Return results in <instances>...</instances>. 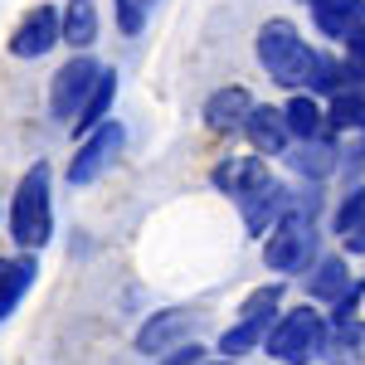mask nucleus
<instances>
[{
  "label": "nucleus",
  "mask_w": 365,
  "mask_h": 365,
  "mask_svg": "<svg viewBox=\"0 0 365 365\" xmlns=\"http://www.w3.org/2000/svg\"><path fill=\"white\" fill-rule=\"evenodd\" d=\"M258 63L268 68V78L282 88H312V68H317V54L302 44L297 25L287 20H268L258 29Z\"/></svg>",
  "instance_id": "obj_1"
},
{
  "label": "nucleus",
  "mask_w": 365,
  "mask_h": 365,
  "mask_svg": "<svg viewBox=\"0 0 365 365\" xmlns=\"http://www.w3.org/2000/svg\"><path fill=\"white\" fill-rule=\"evenodd\" d=\"M10 234L20 249H44L49 234H54V215H49V166L34 161L15 190V205H10Z\"/></svg>",
  "instance_id": "obj_2"
},
{
  "label": "nucleus",
  "mask_w": 365,
  "mask_h": 365,
  "mask_svg": "<svg viewBox=\"0 0 365 365\" xmlns=\"http://www.w3.org/2000/svg\"><path fill=\"white\" fill-rule=\"evenodd\" d=\"M317 351H327V322H322V312H312V307L287 312L278 327L268 331V356L273 361L307 365Z\"/></svg>",
  "instance_id": "obj_3"
},
{
  "label": "nucleus",
  "mask_w": 365,
  "mask_h": 365,
  "mask_svg": "<svg viewBox=\"0 0 365 365\" xmlns=\"http://www.w3.org/2000/svg\"><path fill=\"white\" fill-rule=\"evenodd\" d=\"M312 253H317V229H312V215L287 210L278 225H273L268 249H263L268 268H278V273H297V268H307V263H312Z\"/></svg>",
  "instance_id": "obj_4"
},
{
  "label": "nucleus",
  "mask_w": 365,
  "mask_h": 365,
  "mask_svg": "<svg viewBox=\"0 0 365 365\" xmlns=\"http://www.w3.org/2000/svg\"><path fill=\"white\" fill-rule=\"evenodd\" d=\"M98 63L93 58H68L63 68L54 73V88H49V108H54L58 122H73V117L83 113L88 93H93V83H98Z\"/></svg>",
  "instance_id": "obj_5"
},
{
  "label": "nucleus",
  "mask_w": 365,
  "mask_h": 365,
  "mask_svg": "<svg viewBox=\"0 0 365 365\" xmlns=\"http://www.w3.org/2000/svg\"><path fill=\"white\" fill-rule=\"evenodd\" d=\"M122 141H127L122 122H103V127H93L88 141L78 146V156H73V166H68V185H88V180H98L103 170L113 166V156L122 151Z\"/></svg>",
  "instance_id": "obj_6"
},
{
  "label": "nucleus",
  "mask_w": 365,
  "mask_h": 365,
  "mask_svg": "<svg viewBox=\"0 0 365 365\" xmlns=\"http://www.w3.org/2000/svg\"><path fill=\"white\" fill-rule=\"evenodd\" d=\"M287 205H292V195H287V185H278L273 175H263L258 185H249L239 195V210H244L249 234H268V225H278L282 215H287Z\"/></svg>",
  "instance_id": "obj_7"
},
{
  "label": "nucleus",
  "mask_w": 365,
  "mask_h": 365,
  "mask_svg": "<svg viewBox=\"0 0 365 365\" xmlns=\"http://www.w3.org/2000/svg\"><path fill=\"white\" fill-rule=\"evenodd\" d=\"M58 39H63V20H58L49 5H39V10L25 15L20 29L10 34V54L15 58H39V54H49Z\"/></svg>",
  "instance_id": "obj_8"
},
{
  "label": "nucleus",
  "mask_w": 365,
  "mask_h": 365,
  "mask_svg": "<svg viewBox=\"0 0 365 365\" xmlns=\"http://www.w3.org/2000/svg\"><path fill=\"white\" fill-rule=\"evenodd\" d=\"M249 113H253L249 88L229 83V88H220V93L205 103V127L220 132V137H229V132H244V127H249Z\"/></svg>",
  "instance_id": "obj_9"
},
{
  "label": "nucleus",
  "mask_w": 365,
  "mask_h": 365,
  "mask_svg": "<svg viewBox=\"0 0 365 365\" xmlns=\"http://www.w3.org/2000/svg\"><path fill=\"white\" fill-rule=\"evenodd\" d=\"M317 29L331 39H356L365 29V0H312Z\"/></svg>",
  "instance_id": "obj_10"
},
{
  "label": "nucleus",
  "mask_w": 365,
  "mask_h": 365,
  "mask_svg": "<svg viewBox=\"0 0 365 365\" xmlns=\"http://www.w3.org/2000/svg\"><path fill=\"white\" fill-rule=\"evenodd\" d=\"M244 132H249V141H253L258 156H278V151H287V137H292L287 113H278V108H253Z\"/></svg>",
  "instance_id": "obj_11"
},
{
  "label": "nucleus",
  "mask_w": 365,
  "mask_h": 365,
  "mask_svg": "<svg viewBox=\"0 0 365 365\" xmlns=\"http://www.w3.org/2000/svg\"><path fill=\"white\" fill-rule=\"evenodd\" d=\"M190 322H195V317H190V312H180V307L156 312V317L137 331V351H146V356H151V351H166L170 341H180L185 331H190Z\"/></svg>",
  "instance_id": "obj_12"
},
{
  "label": "nucleus",
  "mask_w": 365,
  "mask_h": 365,
  "mask_svg": "<svg viewBox=\"0 0 365 365\" xmlns=\"http://www.w3.org/2000/svg\"><path fill=\"white\" fill-rule=\"evenodd\" d=\"M34 273H39V268H34L29 253H25V258H0V322H5V317L15 312V302L29 292Z\"/></svg>",
  "instance_id": "obj_13"
},
{
  "label": "nucleus",
  "mask_w": 365,
  "mask_h": 365,
  "mask_svg": "<svg viewBox=\"0 0 365 365\" xmlns=\"http://www.w3.org/2000/svg\"><path fill=\"white\" fill-rule=\"evenodd\" d=\"M327 361L331 365H361L365 361V322H336L327 331Z\"/></svg>",
  "instance_id": "obj_14"
},
{
  "label": "nucleus",
  "mask_w": 365,
  "mask_h": 365,
  "mask_svg": "<svg viewBox=\"0 0 365 365\" xmlns=\"http://www.w3.org/2000/svg\"><path fill=\"white\" fill-rule=\"evenodd\" d=\"M113 98H117V73H113V68H103L98 83H93V93H88L83 113L73 117V132H93V127H103V122H108V108H113Z\"/></svg>",
  "instance_id": "obj_15"
},
{
  "label": "nucleus",
  "mask_w": 365,
  "mask_h": 365,
  "mask_svg": "<svg viewBox=\"0 0 365 365\" xmlns=\"http://www.w3.org/2000/svg\"><path fill=\"white\" fill-rule=\"evenodd\" d=\"M268 175V166L258 161V156H229V161H220L215 166V185L220 190H229V195H244L249 185H258Z\"/></svg>",
  "instance_id": "obj_16"
},
{
  "label": "nucleus",
  "mask_w": 365,
  "mask_h": 365,
  "mask_svg": "<svg viewBox=\"0 0 365 365\" xmlns=\"http://www.w3.org/2000/svg\"><path fill=\"white\" fill-rule=\"evenodd\" d=\"M63 39L73 49H88L98 39V10H93V0H68L63 5Z\"/></svg>",
  "instance_id": "obj_17"
},
{
  "label": "nucleus",
  "mask_w": 365,
  "mask_h": 365,
  "mask_svg": "<svg viewBox=\"0 0 365 365\" xmlns=\"http://www.w3.org/2000/svg\"><path fill=\"white\" fill-rule=\"evenodd\" d=\"M312 297H322V302H336V297H346L351 292V273H346V258H322L317 263V273H312L307 282Z\"/></svg>",
  "instance_id": "obj_18"
},
{
  "label": "nucleus",
  "mask_w": 365,
  "mask_h": 365,
  "mask_svg": "<svg viewBox=\"0 0 365 365\" xmlns=\"http://www.w3.org/2000/svg\"><path fill=\"white\" fill-rule=\"evenodd\" d=\"M282 113H287V127H292V137H302V141H317V137H322V127H327V113H322L312 98H292Z\"/></svg>",
  "instance_id": "obj_19"
},
{
  "label": "nucleus",
  "mask_w": 365,
  "mask_h": 365,
  "mask_svg": "<svg viewBox=\"0 0 365 365\" xmlns=\"http://www.w3.org/2000/svg\"><path fill=\"white\" fill-rule=\"evenodd\" d=\"M327 127H336V132H365V98L361 93H336L331 113H327Z\"/></svg>",
  "instance_id": "obj_20"
},
{
  "label": "nucleus",
  "mask_w": 365,
  "mask_h": 365,
  "mask_svg": "<svg viewBox=\"0 0 365 365\" xmlns=\"http://www.w3.org/2000/svg\"><path fill=\"white\" fill-rule=\"evenodd\" d=\"M263 336H268V322L239 317V327H229L225 336H220V351H225V356H244V351H253Z\"/></svg>",
  "instance_id": "obj_21"
},
{
  "label": "nucleus",
  "mask_w": 365,
  "mask_h": 365,
  "mask_svg": "<svg viewBox=\"0 0 365 365\" xmlns=\"http://www.w3.org/2000/svg\"><path fill=\"white\" fill-rule=\"evenodd\" d=\"M292 166L302 170V175H312V180H322L327 170L336 166V151H331L327 141H302V146L292 151Z\"/></svg>",
  "instance_id": "obj_22"
},
{
  "label": "nucleus",
  "mask_w": 365,
  "mask_h": 365,
  "mask_svg": "<svg viewBox=\"0 0 365 365\" xmlns=\"http://www.w3.org/2000/svg\"><path fill=\"white\" fill-rule=\"evenodd\" d=\"M113 5H117V25H122V34H141L146 20H151V5H156V0H113Z\"/></svg>",
  "instance_id": "obj_23"
},
{
  "label": "nucleus",
  "mask_w": 365,
  "mask_h": 365,
  "mask_svg": "<svg viewBox=\"0 0 365 365\" xmlns=\"http://www.w3.org/2000/svg\"><path fill=\"white\" fill-rule=\"evenodd\" d=\"M278 302H282V287H278V282H268V287H258L249 302H244V312H239V317H253V322H273Z\"/></svg>",
  "instance_id": "obj_24"
},
{
  "label": "nucleus",
  "mask_w": 365,
  "mask_h": 365,
  "mask_svg": "<svg viewBox=\"0 0 365 365\" xmlns=\"http://www.w3.org/2000/svg\"><path fill=\"white\" fill-rule=\"evenodd\" d=\"M361 215H365V190H351V195L341 200V210H336V234H346Z\"/></svg>",
  "instance_id": "obj_25"
},
{
  "label": "nucleus",
  "mask_w": 365,
  "mask_h": 365,
  "mask_svg": "<svg viewBox=\"0 0 365 365\" xmlns=\"http://www.w3.org/2000/svg\"><path fill=\"white\" fill-rule=\"evenodd\" d=\"M361 297H365V287H351L346 297H336V312H331V322H351V317H356V307H361Z\"/></svg>",
  "instance_id": "obj_26"
},
{
  "label": "nucleus",
  "mask_w": 365,
  "mask_h": 365,
  "mask_svg": "<svg viewBox=\"0 0 365 365\" xmlns=\"http://www.w3.org/2000/svg\"><path fill=\"white\" fill-rule=\"evenodd\" d=\"M200 361H205V346H195V341H190V346H175L161 365H200Z\"/></svg>",
  "instance_id": "obj_27"
},
{
  "label": "nucleus",
  "mask_w": 365,
  "mask_h": 365,
  "mask_svg": "<svg viewBox=\"0 0 365 365\" xmlns=\"http://www.w3.org/2000/svg\"><path fill=\"white\" fill-rule=\"evenodd\" d=\"M341 239H346V249H351V253H365V215H361V220H356L351 229H346Z\"/></svg>",
  "instance_id": "obj_28"
},
{
  "label": "nucleus",
  "mask_w": 365,
  "mask_h": 365,
  "mask_svg": "<svg viewBox=\"0 0 365 365\" xmlns=\"http://www.w3.org/2000/svg\"><path fill=\"white\" fill-rule=\"evenodd\" d=\"M346 58H351V63H356V68L365 73V29L356 34V39H346Z\"/></svg>",
  "instance_id": "obj_29"
},
{
  "label": "nucleus",
  "mask_w": 365,
  "mask_h": 365,
  "mask_svg": "<svg viewBox=\"0 0 365 365\" xmlns=\"http://www.w3.org/2000/svg\"><path fill=\"white\" fill-rule=\"evenodd\" d=\"M220 365H229V361H220Z\"/></svg>",
  "instance_id": "obj_30"
},
{
  "label": "nucleus",
  "mask_w": 365,
  "mask_h": 365,
  "mask_svg": "<svg viewBox=\"0 0 365 365\" xmlns=\"http://www.w3.org/2000/svg\"><path fill=\"white\" fill-rule=\"evenodd\" d=\"M307 5H312V0H307Z\"/></svg>",
  "instance_id": "obj_31"
}]
</instances>
